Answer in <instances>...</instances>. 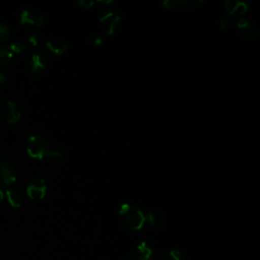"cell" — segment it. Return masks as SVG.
<instances>
[{
  "instance_id": "7c38bea8",
  "label": "cell",
  "mask_w": 260,
  "mask_h": 260,
  "mask_svg": "<svg viewBox=\"0 0 260 260\" xmlns=\"http://www.w3.org/2000/svg\"><path fill=\"white\" fill-rule=\"evenodd\" d=\"M224 6L229 16H242L249 9V5L244 1L225 0Z\"/></svg>"
},
{
  "instance_id": "d6986e66",
  "label": "cell",
  "mask_w": 260,
  "mask_h": 260,
  "mask_svg": "<svg viewBox=\"0 0 260 260\" xmlns=\"http://www.w3.org/2000/svg\"><path fill=\"white\" fill-rule=\"evenodd\" d=\"M166 260H186V258L182 254V252H180L178 250H172L168 253Z\"/></svg>"
},
{
  "instance_id": "4fadbf2b",
  "label": "cell",
  "mask_w": 260,
  "mask_h": 260,
  "mask_svg": "<svg viewBox=\"0 0 260 260\" xmlns=\"http://www.w3.org/2000/svg\"><path fill=\"white\" fill-rule=\"evenodd\" d=\"M153 254L152 248L146 242H141L137 245L134 251V260H150Z\"/></svg>"
},
{
  "instance_id": "6da1fadb",
  "label": "cell",
  "mask_w": 260,
  "mask_h": 260,
  "mask_svg": "<svg viewBox=\"0 0 260 260\" xmlns=\"http://www.w3.org/2000/svg\"><path fill=\"white\" fill-rule=\"evenodd\" d=\"M119 218L122 226L128 231L135 232L145 225V213L130 203H123L120 206Z\"/></svg>"
},
{
  "instance_id": "3957f363",
  "label": "cell",
  "mask_w": 260,
  "mask_h": 260,
  "mask_svg": "<svg viewBox=\"0 0 260 260\" xmlns=\"http://www.w3.org/2000/svg\"><path fill=\"white\" fill-rule=\"evenodd\" d=\"M121 19H122V15L118 10L106 9L103 11L99 21L104 26L105 31L109 36H112L119 28Z\"/></svg>"
},
{
  "instance_id": "5bb4252c",
  "label": "cell",
  "mask_w": 260,
  "mask_h": 260,
  "mask_svg": "<svg viewBox=\"0 0 260 260\" xmlns=\"http://www.w3.org/2000/svg\"><path fill=\"white\" fill-rule=\"evenodd\" d=\"M5 195H6L8 203L12 207L18 208V207H20L22 205V203H23V196H22L20 191H18L16 189H13V188H9V189L6 190Z\"/></svg>"
},
{
  "instance_id": "ba28073f",
  "label": "cell",
  "mask_w": 260,
  "mask_h": 260,
  "mask_svg": "<svg viewBox=\"0 0 260 260\" xmlns=\"http://www.w3.org/2000/svg\"><path fill=\"white\" fill-rule=\"evenodd\" d=\"M49 65L48 58L41 53H35L31 55L30 63H29V69L30 72L35 75H40L44 73Z\"/></svg>"
},
{
  "instance_id": "ac0fdd59",
  "label": "cell",
  "mask_w": 260,
  "mask_h": 260,
  "mask_svg": "<svg viewBox=\"0 0 260 260\" xmlns=\"http://www.w3.org/2000/svg\"><path fill=\"white\" fill-rule=\"evenodd\" d=\"M9 38H10L9 27L0 22V42H7Z\"/></svg>"
},
{
  "instance_id": "d4e9b609",
  "label": "cell",
  "mask_w": 260,
  "mask_h": 260,
  "mask_svg": "<svg viewBox=\"0 0 260 260\" xmlns=\"http://www.w3.org/2000/svg\"><path fill=\"white\" fill-rule=\"evenodd\" d=\"M3 198H4V193L2 190H0V202L3 200Z\"/></svg>"
},
{
  "instance_id": "e0dca14e",
  "label": "cell",
  "mask_w": 260,
  "mask_h": 260,
  "mask_svg": "<svg viewBox=\"0 0 260 260\" xmlns=\"http://www.w3.org/2000/svg\"><path fill=\"white\" fill-rule=\"evenodd\" d=\"M9 50L15 54H21L23 52L26 51V44L22 41H15L13 43H11L9 46H8Z\"/></svg>"
},
{
  "instance_id": "484cf974",
  "label": "cell",
  "mask_w": 260,
  "mask_h": 260,
  "mask_svg": "<svg viewBox=\"0 0 260 260\" xmlns=\"http://www.w3.org/2000/svg\"><path fill=\"white\" fill-rule=\"evenodd\" d=\"M123 260H134L133 258H131V259H123Z\"/></svg>"
},
{
  "instance_id": "8992f818",
  "label": "cell",
  "mask_w": 260,
  "mask_h": 260,
  "mask_svg": "<svg viewBox=\"0 0 260 260\" xmlns=\"http://www.w3.org/2000/svg\"><path fill=\"white\" fill-rule=\"evenodd\" d=\"M167 219L161 211L153 210L145 213V224L151 228L153 231H161L165 229Z\"/></svg>"
},
{
  "instance_id": "52a82bcc",
  "label": "cell",
  "mask_w": 260,
  "mask_h": 260,
  "mask_svg": "<svg viewBox=\"0 0 260 260\" xmlns=\"http://www.w3.org/2000/svg\"><path fill=\"white\" fill-rule=\"evenodd\" d=\"M237 34L243 39L249 41H253L257 35L255 27L245 17H241L237 20Z\"/></svg>"
},
{
  "instance_id": "cb8c5ba5",
  "label": "cell",
  "mask_w": 260,
  "mask_h": 260,
  "mask_svg": "<svg viewBox=\"0 0 260 260\" xmlns=\"http://www.w3.org/2000/svg\"><path fill=\"white\" fill-rule=\"evenodd\" d=\"M102 41H103V40H102V38L98 37V38H95V39H94V44H95V45H100V44L102 43Z\"/></svg>"
},
{
  "instance_id": "7a4b0ae2",
  "label": "cell",
  "mask_w": 260,
  "mask_h": 260,
  "mask_svg": "<svg viewBox=\"0 0 260 260\" xmlns=\"http://www.w3.org/2000/svg\"><path fill=\"white\" fill-rule=\"evenodd\" d=\"M26 152L32 158L43 159L45 157H54L62 159L63 154L59 150L50 149L48 141L40 135H31L27 138Z\"/></svg>"
},
{
  "instance_id": "8fae6325",
  "label": "cell",
  "mask_w": 260,
  "mask_h": 260,
  "mask_svg": "<svg viewBox=\"0 0 260 260\" xmlns=\"http://www.w3.org/2000/svg\"><path fill=\"white\" fill-rule=\"evenodd\" d=\"M16 181V172L8 162H0V186H9Z\"/></svg>"
},
{
  "instance_id": "ffe728a7",
  "label": "cell",
  "mask_w": 260,
  "mask_h": 260,
  "mask_svg": "<svg viewBox=\"0 0 260 260\" xmlns=\"http://www.w3.org/2000/svg\"><path fill=\"white\" fill-rule=\"evenodd\" d=\"M77 3L84 9H89L94 5V1L93 0H78Z\"/></svg>"
},
{
  "instance_id": "44dd1931",
  "label": "cell",
  "mask_w": 260,
  "mask_h": 260,
  "mask_svg": "<svg viewBox=\"0 0 260 260\" xmlns=\"http://www.w3.org/2000/svg\"><path fill=\"white\" fill-rule=\"evenodd\" d=\"M230 23H231V20H230L228 17H226V18H221V19L219 20V27H220V29H221V30L226 29V28L229 27Z\"/></svg>"
},
{
  "instance_id": "7402d4cb",
  "label": "cell",
  "mask_w": 260,
  "mask_h": 260,
  "mask_svg": "<svg viewBox=\"0 0 260 260\" xmlns=\"http://www.w3.org/2000/svg\"><path fill=\"white\" fill-rule=\"evenodd\" d=\"M28 42L32 45V46H38L39 44V40H38V37L36 35H30L28 37Z\"/></svg>"
},
{
  "instance_id": "9a60e30c",
  "label": "cell",
  "mask_w": 260,
  "mask_h": 260,
  "mask_svg": "<svg viewBox=\"0 0 260 260\" xmlns=\"http://www.w3.org/2000/svg\"><path fill=\"white\" fill-rule=\"evenodd\" d=\"M45 46L49 51H51L56 55H62L67 49V44L64 41L59 39L49 40L46 42Z\"/></svg>"
},
{
  "instance_id": "9c48e42d",
  "label": "cell",
  "mask_w": 260,
  "mask_h": 260,
  "mask_svg": "<svg viewBox=\"0 0 260 260\" xmlns=\"http://www.w3.org/2000/svg\"><path fill=\"white\" fill-rule=\"evenodd\" d=\"M201 3H203L202 0H166L162 2V6L168 9H184L190 11Z\"/></svg>"
},
{
  "instance_id": "603a6c76",
  "label": "cell",
  "mask_w": 260,
  "mask_h": 260,
  "mask_svg": "<svg viewBox=\"0 0 260 260\" xmlns=\"http://www.w3.org/2000/svg\"><path fill=\"white\" fill-rule=\"evenodd\" d=\"M7 80H8V77H7L5 74H3V73L0 72V84L5 83Z\"/></svg>"
},
{
  "instance_id": "2e32d148",
  "label": "cell",
  "mask_w": 260,
  "mask_h": 260,
  "mask_svg": "<svg viewBox=\"0 0 260 260\" xmlns=\"http://www.w3.org/2000/svg\"><path fill=\"white\" fill-rule=\"evenodd\" d=\"M13 54L8 46H0V67L7 66L12 60Z\"/></svg>"
},
{
  "instance_id": "277c9868",
  "label": "cell",
  "mask_w": 260,
  "mask_h": 260,
  "mask_svg": "<svg viewBox=\"0 0 260 260\" xmlns=\"http://www.w3.org/2000/svg\"><path fill=\"white\" fill-rule=\"evenodd\" d=\"M46 182L42 178L34 179L26 187V194L31 200H42L46 196Z\"/></svg>"
},
{
  "instance_id": "30bf717a",
  "label": "cell",
  "mask_w": 260,
  "mask_h": 260,
  "mask_svg": "<svg viewBox=\"0 0 260 260\" xmlns=\"http://www.w3.org/2000/svg\"><path fill=\"white\" fill-rule=\"evenodd\" d=\"M3 113L4 119L8 124H16L21 118V113L18 109L17 104L14 101L9 100L6 102L3 109Z\"/></svg>"
},
{
  "instance_id": "5b68a950",
  "label": "cell",
  "mask_w": 260,
  "mask_h": 260,
  "mask_svg": "<svg viewBox=\"0 0 260 260\" xmlns=\"http://www.w3.org/2000/svg\"><path fill=\"white\" fill-rule=\"evenodd\" d=\"M44 15L34 9H24L20 13L19 21L21 24L34 26V27H41L44 23Z\"/></svg>"
}]
</instances>
